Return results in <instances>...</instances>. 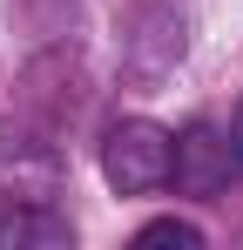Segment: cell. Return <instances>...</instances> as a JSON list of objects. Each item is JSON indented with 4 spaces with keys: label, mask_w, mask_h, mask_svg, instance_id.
<instances>
[{
    "label": "cell",
    "mask_w": 243,
    "mask_h": 250,
    "mask_svg": "<svg viewBox=\"0 0 243 250\" xmlns=\"http://www.w3.org/2000/svg\"><path fill=\"white\" fill-rule=\"evenodd\" d=\"M169 169H176V135L149 115H128L101 135V176H108V189L122 196H149L169 183Z\"/></svg>",
    "instance_id": "obj_1"
},
{
    "label": "cell",
    "mask_w": 243,
    "mask_h": 250,
    "mask_svg": "<svg viewBox=\"0 0 243 250\" xmlns=\"http://www.w3.org/2000/svg\"><path fill=\"white\" fill-rule=\"evenodd\" d=\"M237 176H243V156H237V142H230V122H189L176 135L169 183H176L182 196H223Z\"/></svg>",
    "instance_id": "obj_2"
},
{
    "label": "cell",
    "mask_w": 243,
    "mask_h": 250,
    "mask_svg": "<svg viewBox=\"0 0 243 250\" xmlns=\"http://www.w3.org/2000/svg\"><path fill=\"white\" fill-rule=\"evenodd\" d=\"M75 244V223L47 203H20L0 209V250H68Z\"/></svg>",
    "instance_id": "obj_3"
},
{
    "label": "cell",
    "mask_w": 243,
    "mask_h": 250,
    "mask_svg": "<svg viewBox=\"0 0 243 250\" xmlns=\"http://www.w3.org/2000/svg\"><path fill=\"white\" fill-rule=\"evenodd\" d=\"M135 244L156 250V244H176V250H202V230L189 223V216H156V223H142L135 230Z\"/></svg>",
    "instance_id": "obj_4"
},
{
    "label": "cell",
    "mask_w": 243,
    "mask_h": 250,
    "mask_svg": "<svg viewBox=\"0 0 243 250\" xmlns=\"http://www.w3.org/2000/svg\"><path fill=\"white\" fill-rule=\"evenodd\" d=\"M230 142H237V156H243V102L230 108Z\"/></svg>",
    "instance_id": "obj_5"
}]
</instances>
